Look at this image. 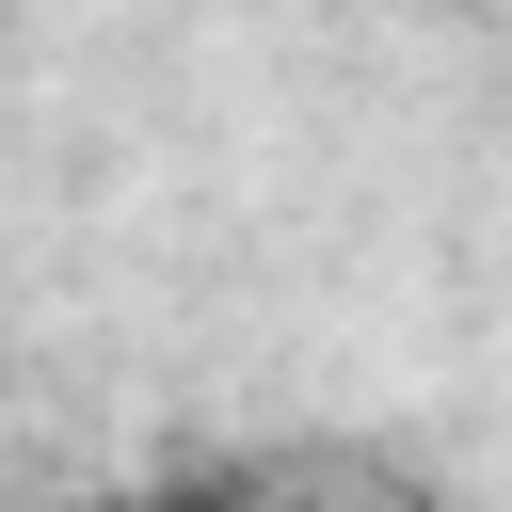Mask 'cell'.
<instances>
[]
</instances>
